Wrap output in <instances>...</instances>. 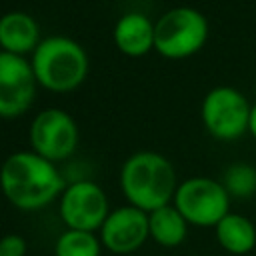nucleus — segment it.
I'll return each mask as SVG.
<instances>
[{"mask_svg":"<svg viewBox=\"0 0 256 256\" xmlns=\"http://www.w3.org/2000/svg\"><path fill=\"white\" fill-rule=\"evenodd\" d=\"M0 188L18 210H40L66 188L54 162L36 152H14L0 168Z\"/></svg>","mask_w":256,"mask_h":256,"instance_id":"obj_1","label":"nucleus"},{"mask_svg":"<svg viewBox=\"0 0 256 256\" xmlns=\"http://www.w3.org/2000/svg\"><path fill=\"white\" fill-rule=\"evenodd\" d=\"M120 188L130 206L150 214L174 200L178 188L174 166L158 152H136L122 164Z\"/></svg>","mask_w":256,"mask_h":256,"instance_id":"obj_2","label":"nucleus"},{"mask_svg":"<svg viewBox=\"0 0 256 256\" xmlns=\"http://www.w3.org/2000/svg\"><path fill=\"white\" fill-rule=\"evenodd\" d=\"M32 70L36 82L52 92H70L78 88L88 74V56L84 48L66 36H48L32 52Z\"/></svg>","mask_w":256,"mask_h":256,"instance_id":"obj_3","label":"nucleus"},{"mask_svg":"<svg viewBox=\"0 0 256 256\" xmlns=\"http://www.w3.org/2000/svg\"><path fill=\"white\" fill-rule=\"evenodd\" d=\"M208 38V22L194 8H172L154 24V50L166 58H186L198 52Z\"/></svg>","mask_w":256,"mask_h":256,"instance_id":"obj_4","label":"nucleus"},{"mask_svg":"<svg viewBox=\"0 0 256 256\" xmlns=\"http://www.w3.org/2000/svg\"><path fill=\"white\" fill-rule=\"evenodd\" d=\"M174 206L184 216L188 224L194 226H214L230 214V194L212 178L194 176L178 184L174 194Z\"/></svg>","mask_w":256,"mask_h":256,"instance_id":"obj_5","label":"nucleus"},{"mask_svg":"<svg viewBox=\"0 0 256 256\" xmlns=\"http://www.w3.org/2000/svg\"><path fill=\"white\" fill-rule=\"evenodd\" d=\"M252 106L246 96L230 86L210 90L202 100V122L218 140H236L248 130Z\"/></svg>","mask_w":256,"mask_h":256,"instance_id":"obj_6","label":"nucleus"},{"mask_svg":"<svg viewBox=\"0 0 256 256\" xmlns=\"http://www.w3.org/2000/svg\"><path fill=\"white\" fill-rule=\"evenodd\" d=\"M30 144L32 152L50 162L64 160L78 146V126L68 112L46 108L32 120Z\"/></svg>","mask_w":256,"mask_h":256,"instance_id":"obj_7","label":"nucleus"},{"mask_svg":"<svg viewBox=\"0 0 256 256\" xmlns=\"http://www.w3.org/2000/svg\"><path fill=\"white\" fill-rule=\"evenodd\" d=\"M108 214V198L104 190L92 180H78L66 186L62 192L60 218L68 230H100Z\"/></svg>","mask_w":256,"mask_h":256,"instance_id":"obj_8","label":"nucleus"},{"mask_svg":"<svg viewBox=\"0 0 256 256\" xmlns=\"http://www.w3.org/2000/svg\"><path fill=\"white\" fill-rule=\"evenodd\" d=\"M36 76L24 56L0 50V118L28 112L36 96Z\"/></svg>","mask_w":256,"mask_h":256,"instance_id":"obj_9","label":"nucleus"},{"mask_svg":"<svg viewBox=\"0 0 256 256\" xmlns=\"http://www.w3.org/2000/svg\"><path fill=\"white\" fill-rule=\"evenodd\" d=\"M148 238V212L130 204L112 210L100 228L102 246L114 254L136 252Z\"/></svg>","mask_w":256,"mask_h":256,"instance_id":"obj_10","label":"nucleus"},{"mask_svg":"<svg viewBox=\"0 0 256 256\" xmlns=\"http://www.w3.org/2000/svg\"><path fill=\"white\" fill-rule=\"evenodd\" d=\"M38 24L36 20L20 10L6 12L0 16V48L2 52H10L16 56H24L34 52L40 44L38 40Z\"/></svg>","mask_w":256,"mask_h":256,"instance_id":"obj_11","label":"nucleus"},{"mask_svg":"<svg viewBox=\"0 0 256 256\" xmlns=\"http://www.w3.org/2000/svg\"><path fill=\"white\" fill-rule=\"evenodd\" d=\"M114 42L126 56H144L154 48V24L140 12H128L114 26Z\"/></svg>","mask_w":256,"mask_h":256,"instance_id":"obj_12","label":"nucleus"},{"mask_svg":"<svg viewBox=\"0 0 256 256\" xmlns=\"http://www.w3.org/2000/svg\"><path fill=\"white\" fill-rule=\"evenodd\" d=\"M218 244L232 256H244L256 246V224L242 214H226L216 224Z\"/></svg>","mask_w":256,"mask_h":256,"instance_id":"obj_13","label":"nucleus"},{"mask_svg":"<svg viewBox=\"0 0 256 256\" xmlns=\"http://www.w3.org/2000/svg\"><path fill=\"white\" fill-rule=\"evenodd\" d=\"M148 228H150V238L164 248L180 246L188 234V222L178 212V208L172 204L150 212L148 214Z\"/></svg>","mask_w":256,"mask_h":256,"instance_id":"obj_14","label":"nucleus"},{"mask_svg":"<svg viewBox=\"0 0 256 256\" xmlns=\"http://www.w3.org/2000/svg\"><path fill=\"white\" fill-rule=\"evenodd\" d=\"M102 242L94 232L66 230L58 236L54 256H100Z\"/></svg>","mask_w":256,"mask_h":256,"instance_id":"obj_15","label":"nucleus"},{"mask_svg":"<svg viewBox=\"0 0 256 256\" xmlns=\"http://www.w3.org/2000/svg\"><path fill=\"white\" fill-rule=\"evenodd\" d=\"M222 186L230 198H250L256 192V170L248 164H232L224 172Z\"/></svg>","mask_w":256,"mask_h":256,"instance_id":"obj_16","label":"nucleus"},{"mask_svg":"<svg viewBox=\"0 0 256 256\" xmlns=\"http://www.w3.org/2000/svg\"><path fill=\"white\" fill-rule=\"evenodd\" d=\"M26 240L20 234H6L0 238V256H24Z\"/></svg>","mask_w":256,"mask_h":256,"instance_id":"obj_17","label":"nucleus"},{"mask_svg":"<svg viewBox=\"0 0 256 256\" xmlns=\"http://www.w3.org/2000/svg\"><path fill=\"white\" fill-rule=\"evenodd\" d=\"M248 130H250V134L256 138V104L252 106V110H250V120H248Z\"/></svg>","mask_w":256,"mask_h":256,"instance_id":"obj_18","label":"nucleus"}]
</instances>
